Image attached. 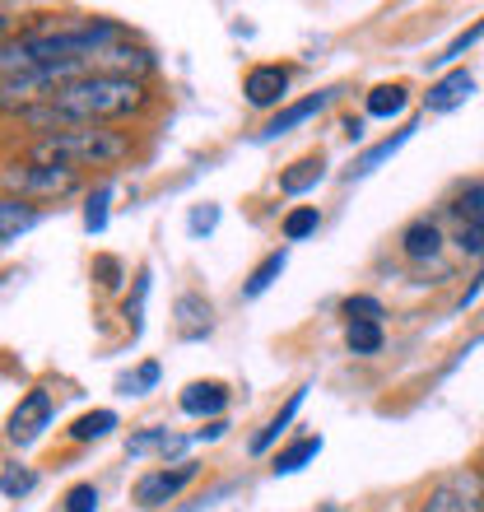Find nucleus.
Returning <instances> with one entry per match:
<instances>
[{"mask_svg": "<svg viewBox=\"0 0 484 512\" xmlns=\"http://www.w3.org/2000/svg\"><path fill=\"white\" fill-rule=\"evenodd\" d=\"M52 103L61 112H70L80 126H98V122L131 117L145 103V84L131 80V75H84V80L56 89Z\"/></svg>", "mask_w": 484, "mask_h": 512, "instance_id": "1", "label": "nucleus"}, {"mask_svg": "<svg viewBox=\"0 0 484 512\" xmlns=\"http://www.w3.org/2000/svg\"><path fill=\"white\" fill-rule=\"evenodd\" d=\"M131 140L121 131H103V126H80V131H66V135H42L38 145L28 149V159L38 168H103V163H117L126 159Z\"/></svg>", "mask_w": 484, "mask_h": 512, "instance_id": "2", "label": "nucleus"}, {"mask_svg": "<svg viewBox=\"0 0 484 512\" xmlns=\"http://www.w3.org/2000/svg\"><path fill=\"white\" fill-rule=\"evenodd\" d=\"M480 503H484L480 475L475 471H452V475H443V480L429 489L424 512H480Z\"/></svg>", "mask_w": 484, "mask_h": 512, "instance_id": "3", "label": "nucleus"}, {"mask_svg": "<svg viewBox=\"0 0 484 512\" xmlns=\"http://www.w3.org/2000/svg\"><path fill=\"white\" fill-rule=\"evenodd\" d=\"M52 415H56V405H52V396L42 387H33L24 396V401L14 405V415H10V443L14 447H28V443H38L42 438V429H52Z\"/></svg>", "mask_w": 484, "mask_h": 512, "instance_id": "4", "label": "nucleus"}, {"mask_svg": "<svg viewBox=\"0 0 484 512\" xmlns=\"http://www.w3.org/2000/svg\"><path fill=\"white\" fill-rule=\"evenodd\" d=\"M196 480V461H173V466H159L149 471L140 485H135V503L140 508H159V503H173L182 489Z\"/></svg>", "mask_w": 484, "mask_h": 512, "instance_id": "5", "label": "nucleus"}, {"mask_svg": "<svg viewBox=\"0 0 484 512\" xmlns=\"http://www.w3.org/2000/svg\"><path fill=\"white\" fill-rule=\"evenodd\" d=\"M5 187H10V196L19 191V196H66V191H75V173H66V168H5Z\"/></svg>", "mask_w": 484, "mask_h": 512, "instance_id": "6", "label": "nucleus"}, {"mask_svg": "<svg viewBox=\"0 0 484 512\" xmlns=\"http://www.w3.org/2000/svg\"><path fill=\"white\" fill-rule=\"evenodd\" d=\"M471 94H475V75H471V70H447L443 80L429 84V94H424V108H429V112H457Z\"/></svg>", "mask_w": 484, "mask_h": 512, "instance_id": "7", "label": "nucleus"}, {"mask_svg": "<svg viewBox=\"0 0 484 512\" xmlns=\"http://www.w3.org/2000/svg\"><path fill=\"white\" fill-rule=\"evenodd\" d=\"M242 94L252 108H270V103H280L289 94V70L284 66H256L247 70V80H242Z\"/></svg>", "mask_w": 484, "mask_h": 512, "instance_id": "8", "label": "nucleus"}, {"mask_svg": "<svg viewBox=\"0 0 484 512\" xmlns=\"http://www.w3.org/2000/svg\"><path fill=\"white\" fill-rule=\"evenodd\" d=\"M331 98H336V89H322V94L303 98V103H289V108H284L280 117H275V122H270L266 131H261V140H275V135H289V131H294V126H303V122H308V117H317V112H322L326 103H331Z\"/></svg>", "mask_w": 484, "mask_h": 512, "instance_id": "9", "label": "nucleus"}, {"mask_svg": "<svg viewBox=\"0 0 484 512\" xmlns=\"http://www.w3.org/2000/svg\"><path fill=\"white\" fill-rule=\"evenodd\" d=\"M224 405H229V387H224V382H191V387L182 391V410L196 419H205V415L215 419Z\"/></svg>", "mask_w": 484, "mask_h": 512, "instance_id": "10", "label": "nucleus"}, {"mask_svg": "<svg viewBox=\"0 0 484 512\" xmlns=\"http://www.w3.org/2000/svg\"><path fill=\"white\" fill-rule=\"evenodd\" d=\"M415 131H419V122L401 126V131H396V135H387L382 145H373V149H368V154H363L359 163H354V168H350V177H368V173H377L382 163H387V159H396V154H401V149L410 145V135H415Z\"/></svg>", "mask_w": 484, "mask_h": 512, "instance_id": "11", "label": "nucleus"}, {"mask_svg": "<svg viewBox=\"0 0 484 512\" xmlns=\"http://www.w3.org/2000/svg\"><path fill=\"white\" fill-rule=\"evenodd\" d=\"M322 177H326V159H298L280 173V191L284 196H308Z\"/></svg>", "mask_w": 484, "mask_h": 512, "instance_id": "12", "label": "nucleus"}, {"mask_svg": "<svg viewBox=\"0 0 484 512\" xmlns=\"http://www.w3.org/2000/svg\"><path fill=\"white\" fill-rule=\"evenodd\" d=\"M317 452H322V433H308V438H298V443L280 447V452H275V461H270V471H275V475H294V471H303Z\"/></svg>", "mask_w": 484, "mask_h": 512, "instance_id": "13", "label": "nucleus"}, {"mask_svg": "<svg viewBox=\"0 0 484 512\" xmlns=\"http://www.w3.org/2000/svg\"><path fill=\"white\" fill-rule=\"evenodd\" d=\"M401 247L410 261H433V256L443 252V233H438V224H410Z\"/></svg>", "mask_w": 484, "mask_h": 512, "instance_id": "14", "label": "nucleus"}, {"mask_svg": "<svg viewBox=\"0 0 484 512\" xmlns=\"http://www.w3.org/2000/svg\"><path fill=\"white\" fill-rule=\"evenodd\" d=\"M405 103H410L405 84H377L373 94H368V117H377V122H391L396 112H405Z\"/></svg>", "mask_w": 484, "mask_h": 512, "instance_id": "15", "label": "nucleus"}, {"mask_svg": "<svg viewBox=\"0 0 484 512\" xmlns=\"http://www.w3.org/2000/svg\"><path fill=\"white\" fill-rule=\"evenodd\" d=\"M177 317H182V336L187 340H201L210 331V303L196 294H182L177 298Z\"/></svg>", "mask_w": 484, "mask_h": 512, "instance_id": "16", "label": "nucleus"}, {"mask_svg": "<svg viewBox=\"0 0 484 512\" xmlns=\"http://www.w3.org/2000/svg\"><path fill=\"white\" fill-rule=\"evenodd\" d=\"M0 219H5L0 238H5V243H14L19 233H28L33 224H38V210H33L28 201H14V196H5V205H0Z\"/></svg>", "mask_w": 484, "mask_h": 512, "instance_id": "17", "label": "nucleus"}, {"mask_svg": "<svg viewBox=\"0 0 484 512\" xmlns=\"http://www.w3.org/2000/svg\"><path fill=\"white\" fill-rule=\"evenodd\" d=\"M284 266H289V256H284V252H270L266 261H261V266H256L252 275H247V284H242V298H261V294L270 289V284H275V280L284 275Z\"/></svg>", "mask_w": 484, "mask_h": 512, "instance_id": "18", "label": "nucleus"}, {"mask_svg": "<svg viewBox=\"0 0 484 512\" xmlns=\"http://www.w3.org/2000/svg\"><path fill=\"white\" fill-rule=\"evenodd\" d=\"M317 229H322V215H317V205H294V210L284 215V224H280L284 243H303V238H312Z\"/></svg>", "mask_w": 484, "mask_h": 512, "instance_id": "19", "label": "nucleus"}, {"mask_svg": "<svg viewBox=\"0 0 484 512\" xmlns=\"http://www.w3.org/2000/svg\"><path fill=\"white\" fill-rule=\"evenodd\" d=\"M112 429H117V415H112V410H89V415H80L70 424V438H75V443H98V438H108Z\"/></svg>", "mask_w": 484, "mask_h": 512, "instance_id": "20", "label": "nucleus"}, {"mask_svg": "<svg viewBox=\"0 0 484 512\" xmlns=\"http://www.w3.org/2000/svg\"><path fill=\"white\" fill-rule=\"evenodd\" d=\"M303 391H308V387H303ZM303 391H294V396L284 401V410H275V415H270V424L252 438V452H266V447L275 443V438H280L284 429H289V419H294V415H298V405H303Z\"/></svg>", "mask_w": 484, "mask_h": 512, "instance_id": "21", "label": "nucleus"}, {"mask_svg": "<svg viewBox=\"0 0 484 512\" xmlns=\"http://www.w3.org/2000/svg\"><path fill=\"white\" fill-rule=\"evenodd\" d=\"M173 447H182V443H177L168 429H149V433H135L131 443H126V452H131V457H149V452H163V461H168V452H173Z\"/></svg>", "mask_w": 484, "mask_h": 512, "instance_id": "22", "label": "nucleus"}, {"mask_svg": "<svg viewBox=\"0 0 484 512\" xmlns=\"http://www.w3.org/2000/svg\"><path fill=\"white\" fill-rule=\"evenodd\" d=\"M345 340H350L354 354H363V359H368V354L382 350V326H377V322H350Z\"/></svg>", "mask_w": 484, "mask_h": 512, "instance_id": "23", "label": "nucleus"}, {"mask_svg": "<svg viewBox=\"0 0 484 512\" xmlns=\"http://www.w3.org/2000/svg\"><path fill=\"white\" fill-rule=\"evenodd\" d=\"M480 38H484V19H475L466 33H457V38L447 42L443 56H433V66H452V61H461V56H466V47H475Z\"/></svg>", "mask_w": 484, "mask_h": 512, "instance_id": "24", "label": "nucleus"}, {"mask_svg": "<svg viewBox=\"0 0 484 512\" xmlns=\"http://www.w3.org/2000/svg\"><path fill=\"white\" fill-rule=\"evenodd\" d=\"M108 201H112V187H98L94 196H89V205H84V229L89 233L108 229Z\"/></svg>", "mask_w": 484, "mask_h": 512, "instance_id": "25", "label": "nucleus"}, {"mask_svg": "<svg viewBox=\"0 0 484 512\" xmlns=\"http://www.w3.org/2000/svg\"><path fill=\"white\" fill-rule=\"evenodd\" d=\"M38 485V475L28 471V466H5V480H0V489H5V499H24L28 489Z\"/></svg>", "mask_w": 484, "mask_h": 512, "instance_id": "26", "label": "nucleus"}, {"mask_svg": "<svg viewBox=\"0 0 484 512\" xmlns=\"http://www.w3.org/2000/svg\"><path fill=\"white\" fill-rule=\"evenodd\" d=\"M345 317H350V322H377V317H382V303L368 294H354V298H345Z\"/></svg>", "mask_w": 484, "mask_h": 512, "instance_id": "27", "label": "nucleus"}, {"mask_svg": "<svg viewBox=\"0 0 484 512\" xmlns=\"http://www.w3.org/2000/svg\"><path fill=\"white\" fill-rule=\"evenodd\" d=\"M457 215L466 219V224H484V182H475L466 196L457 201Z\"/></svg>", "mask_w": 484, "mask_h": 512, "instance_id": "28", "label": "nucleus"}, {"mask_svg": "<svg viewBox=\"0 0 484 512\" xmlns=\"http://www.w3.org/2000/svg\"><path fill=\"white\" fill-rule=\"evenodd\" d=\"M145 294H149V270H140V280H135V298H126V322H131L135 336H140V308H145Z\"/></svg>", "mask_w": 484, "mask_h": 512, "instance_id": "29", "label": "nucleus"}, {"mask_svg": "<svg viewBox=\"0 0 484 512\" xmlns=\"http://www.w3.org/2000/svg\"><path fill=\"white\" fill-rule=\"evenodd\" d=\"M66 512H98V489L94 485H75L66 494Z\"/></svg>", "mask_w": 484, "mask_h": 512, "instance_id": "30", "label": "nucleus"}, {"mask_svg": "<svg viewBox=\"0 0 484 512\" xmlns=\"http://www.w3.org/2000/svg\"><path fill=\"white\" fill-rule=\"evenodd\" d=\"M154 382H159V364H145L135 378H121V391H126V396H140V391H149Z\"/></svg>", "mask_w": 484, "mask_h": 512, "instance_id": "31", "label": "nucleus"}, {"mask_svg": "<svg viewBox=\"0 0 484 512\" xmlns=\"http://www.w3.org/2000/svg\"><path fill=\"white\" fill-rule=\"evenodd\" d=\"M461 252H471V256H480L484 261V224H461Z\"/></svg>", "mask_w": 484, "mask_h": 512, "instance_id": "32", "label": "nucleus"}, {"mask_svg": "<svg viewBox=\"0 0 484 512\" xmlns=\"http://www.w3.org/2000/svg\"><path fill=\"white\" fill-rule=\"evenodd\" d=\"M219 224V210L215 205H205V210H196V215H191V233H210Z\"/></svg>", "mask_w": 484, "mask_h": 512, "instance_id": "33", "label": "nucleus"}, {"mask_svg": "<svg viewBox=\"0 0 484 512\" xmlns=\"http://www.w3.org/2000/svg\"><path fill=\"white\" fill-rule=\"evenodd\" d=\"M94 270H98V284H117V261L112 256H98Z\"/></svg>", "mask_w": 484, "mask_h": 512, "instance_id": "34", "label": "nucleus"}, {"mask_svg": "<svg viewBox=\"0 0 484 512\" xmlns=\"http://www.w3.org/2000/svg\"><path fill=\"white\" fill-rule=\"evenodd\" d=\"M224 429H229V424H224V419H210V424H205V429L196 433V438H191V443H215V438H219V433H224Z\"/></svg>", "mask_w": 484, "mask_h": 512, "instance_id": "35", "label": "nucleus"}, {"mask_svg": "<svg viewBox=\"0 0 484 512\" xmlns=\"http://www.w3.org/2000/svg\"><path fill=\"white\" fill-rule=\"evenodd\" d=\"M345 135H350V140H363V122H359V117H350V122H345Z\"/></svg>", "mask_w": 484, "mask_h": 512, "instance_id": "36", "label": "nucleus"}]
</instances>
